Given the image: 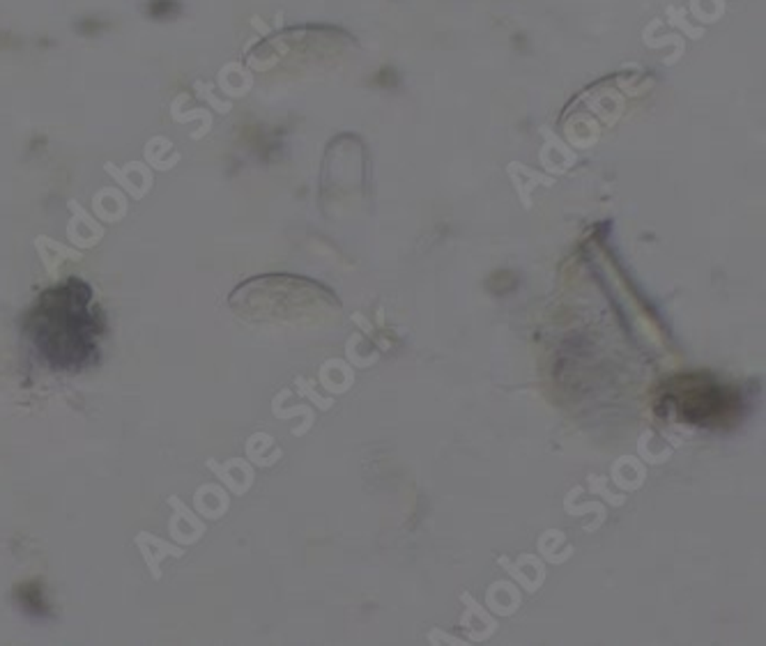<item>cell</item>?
<instances>
[{"instance_id": "obj_2", "label": "cell", "mask_w": 766, "mask_h": 646, "mask_svg": "<svg viewBox=\"0 0 766 646\" xmlns=\"http://www.w3.org/2000/svg\"><path fill=\"white\" fill-rule=\"evenodd\" d=\"M744 398L735 387L720 384L711 375L686 373L663 382L658 412H675L688 426L727 428L741 418Z\"/></svg>"}, {"instance_id": "obj_1", "label": "cell", "mask_w": 766, "mask_h": 646, "mask_svg": "<svg viewBox=\"0 0 766 646\" xmlns=\"http://www.w3.org/2000/svg\"><path fill=\"white\" fill-rule=\"evenodd\" d=\"M104 315L92 306V288L67 279L44 290L23 318V332L56 371H81L97 359Z\"/></svg>"}, {"instance_id": "obj_3", "label": "cell", "mask_w": 766, "mask_h": 646, "mask_svg": "<svg viewBox=\"0 0 766 646\" xmlns=\"http://www.w3.org/2000/svg\"><path fill=\"white\" fill-rule=\"evenodd\" d=\"M148 16H152L154 22H169L182 12V5L178 0H148L145 5Z\"/></svg>"}]
</instances>
